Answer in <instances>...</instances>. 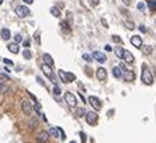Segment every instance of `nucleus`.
<instances>
[{
  "mask_svg": "<svg viewBox=\"0 0 156 143\" xmlns=\"http://www.w3.org/2000/svg\"><path fill=\"white\" fill-rule=\"evenodd\" d=\"M42 59H44V63L45 65H49V66H53V59H52V56L49 53H44L42 55Z\"/></svg>",
  "mask_w": 156,
  "mask_h": 143,
  "instance_id": "14",
  "label": "nucleus"
},
{
  "mask_svg": "<svg viewBox=\"0 0 156 143\" xmlns=\"http://www.w3.org/2000/svg\"><path fill=\"white\" fill-rule=\"evenodd\" d=\"M104 49H105L107 52H111V51H113V48L110 47V45H105V48H104Z\"/></svg>",
  "mask_w": 156,
  "mask_h": 143,
  "instance_id": "41",
  "label": "nucleus"
},
{
  "mask_svg": "<svg viewBox=\"0 0 156 143\" xmlns=\"http://www.w3.org/2000/svg\"><path fill=\"white\" fill-rule=\"evenodd\" d=\"M79 135H80V140H82V143H86V140H87L86 133H85V132H80Z\"/></svg>",
  "mask_w": 156,
  "mask_h": 143,
  "instance_id": "33",
  "label": "nucleus"
},
{
  "mask_svg": "<svg viewBox=\"0 0 156 143\" xmlns=\"http://www.w3.org/2000/svg\"><path fill=\"white\" fill-rule=\"evenodd\" d=\"M23 56H24V59H27V61H30V59L33 58V55H31V52L28 51V48H25V51L23 52Z\"/></svg>",
  "mask_w": 156,
  "mask_h": 143,
  "instance_id": "20",
  "label": "nucleus"
},
{
  "mask_svg": "<svg viewBox=\"0 0 156 143\" xmlns=\"http://www.w3.org/2000/svg\"><path fill=\"white\" fill-rule=\"evenodd\" d=\"M96 74H97V79L100 80V81H105V79H107V72H105L104 67H99L97 72H96Z\"/></svg>",
  "mask_w": 156,
  "mask_h": 143,
  "instance_id": "10",
  "label": "nucleus"
},
{
  "mask_svg": "<svg viewBox=\"0 0 156 143\" xmlns=\"http://www.w3.org/2000/svg\"><path fill=\"white\" fill-rule=\"evenodd\" d=\"M124 3H125V4L128 6V4H129V0H124Z\"/></svg>",
  "mask_w": 156,
  "mask_h": 143,
  "instance_id": "46",
  "label": "nucleus"
},
{
  "mask_svg": "<svg viewBox=\"0 0 156 143\" xmlns=\"http://www.w3.org/2000/svg\"><path fill=\"white\" fill-rule=\"evenodd\" d=\"M113 41L117 42V44H120V45H122V39L118 37V35H113Z\"/></svg>",
  "mask_w": 156,
  "mask_h": 143,
  "instance_id": "31",
  "label": "nucleus"
},
{
  "mask_svg": "<svg viewBox=\"0 0 156 143\" xmlns=\"http://www.w3.org/2000/svg\"><path fill=\"white\" fill-rule=\"evenodd\" d=\"M9 90H10V88H9L7 86H4V84H1V83H0V93H1V94H7V93H9Z\"/></svg>",
  "mask_w": 156,
  "mask_h": 143,
  "instance_id": "24",
  "label": "nucleus"
},
{
  "mask_svg": "<svg viewBox=\"0 0 156 143\" xmlns=\"http://www.w3.org/2000/svg\"><path fill=\"white\" fill-rule=\"evenodd\" d=\"M131 44L134 45L135 48H141L142 47V38L139 37V35H134V37H131Z\"/></svg>",
  "mask_w": 156,
  "mask_h": 143,
  "instance_id": "12",
  "label": "nucleus"
},
{
  "mask_svg": "<svg viewBox=\"0 0 156 143\" xmlns=\"http://www.w3.org/2000/svg\"><path fill=\"white\" fill-rule=\"evenodd\" d=\"M148 4H149V10L151 11H156V0H149Z\"/></svg>",
  "mask_w": 156,
  "mask_h": 143,
  "instance_id": "22",
  "label": "nucleus"
},
{
  "mask_svg": "<svg viewBox=\"0 0 156 143\" xmlns=\"http://www.w3.org/2000/svg\"><path fill=\"white\" fill-rule=\"evenodd\" d=\"M83 59H85L86 62H89V63H90V62L93 61V55H89V53H83Z\"/></svg>",
  "mask_w": 156,
  "mask_h": 143,
  "instance_id": "30",
  "label": "nucleus"
},
{
  "mask_svg": "<svg viewBox=\"0 0 156 143\" xmlns=\"http://www.w3.org/2000/svg\"><path fill=\"white\" fill-rule=\"evenodd\" d=\"M49 132H45V130H42V132H39L38 133V136H37V140L39 143H47L48 142V139H49Z\"/></svg>",
  "mask_w": 156,
  "mask_h": 143,
  "instance_id": "8",
  "label": "nucleus"
},
{
  "mask_svg": "<svg viewBox=\"0 0 156 143\" xmlns=\"http://www.w3.org/2000/svg\"><path fill=\"white\" fill-rule=\"evenodd\" d=\"M87 101L90 102V105H91V107H93L96 111H99V110L101 108V102H100V100H99L97 97H94V95H90Z\"/></svg>",
  "mask_w": 156,
  "mask_h": 143,
  "instance_id": "5",
  "label": "nucleus"
},
{
  "mask_svg": "<svg viewBox=\"0 0 156 143\" xmlns=\"http://www.w3.org/2000/svg\"><path fill=\"white\" fill-rule=\"evenodd\" d=\"M52 91H53V94L56 95V97H58V95H61V93H62L61 87H59V86H56V84H55V87H53V90H52Z\"/></svg>",
  "mask_w": 156,
  "mask_h": 143,
  "instance_id": "28",
  "label": "nucleus"
},
{
  "mask_svg": "<svg viewBox=\"0 0 156 143\" xmlns=\"http://www.w3.org/2000/svg\"><path fill=\"white\" fill-rule=\"evenodd\" d=\"M93 59H96V61L100 62V63H104V62L107 61L105 55H104L103 52H99V51H94V52H93Z\"/></svg>",
  "mask_w": 156,
  "mask_h": 143,
  "instance_id": "9",
  "label": "nucleus"
},
{
  "mask_svg": "<svg viewBox=\"0 0 156 143\" xmlns=\"http://www.w3.org/2000/svg\"><path fill=\"white\" fill-rule=\"evenodd\" d=\"M24 3H27V4H33L34 3V0H23Z\"/></svg>",
  "mask_w": 156,
  "mask_h": 143,
  "instance_id": "44",
  "label": "nucleus"
},
{
  "mask_svg": "<svg viewBox=\"0 0 156 143\" xmlns=\"http://www.w3.org/2000/svg\"><path fill=\"white\" fill-rule=\"evenodd\" d=\"M61 27H62V30H63V31L70 32V28H69V25H68V23H66V21H63V23H61Z\"/></svg>",
  "mask_w": 156,
  "mask_h": 143,
  "instance_id": "29",
  "label": "nucleus"
},
{
  "mask_svg": "<svg viewBox=\"0 0 156 143\" xmlns=\"http://www.w3.org/2000/svg\"><path fill=\"white\" fill-rule=\"evenodd\" d=\"M113 74H114V77H117V79H120L122 76V70L120 66H117V67H114L113 69Z\"/></svg>",
  "mask_w": 156,
  "mask_h": 143,
  "instance_id": "17",
  "label": "nucleus"
},
{
  "mask_svg": "<svg viewBox=\"0 0 156 143\" xmlns=\"http://www.w3.org/2000/svg\"><path fill=\"white\" fill-rule=\"evenodd\" d=\"M35 39H37V42L39 44V32H37V34H35Z\"/></svg>",
  "mask_w": 156,
  "mask_h": 143,
  "instance_id": "43",
  "label": "nucleus"
},
{
  "mask_svg": "<svg viewBox=\"0 0 156 143\" xmlns=\"http://www.w3.org/2000/svg\"><path fill=\"white\" fill-rule=\"evenodd\" d=\"M122 73H124V80H125V81H132V80H135V73H134V72H131V70H124Z\"/></svg>",
  "mask_w": 156,
  "mask_h": 143,
  "instance_id": "13",
  "label": "nucleus"
},
{
  "mask_svg": "<svg viewBox=\"0 0 156 143\" xmlns=\"http://www.w3.org/2000/svg\"><path fill=\"white\" fill-rule=\"evenodd\" d=\"M90 3H91V6H99V0H90Z\"/></svg>",
  "mask_w": 156,
  "mask_h": 143,
  "instance_id": "38",
  "label": "nucleus"
},
{
  "mask_svg": "<svg viewBox=\"0 0 156 143\" xmlns=\"http://www.w3.org/2000/svg\"><path fill=\"white\" fill-rule=\"evenodd\" d=\"M51 14L53 17H61V11L58 7H51Z\"/></svg>",
  "mask_w": 156,
  "mask_h": 143,
  "instance_id": "21",
  "label": "nucleus"
},
{
  "mask_svg": "<svg viewBox=\"0 0 156 143\" xmlns=\"http://www.w3.org/2000/svg\"><path fill=\"white\" fill-rule=\"evenodd\" d=\"M86 110H85V108H77V110H76V115H77V116H85V115H86Z\"/></svg>",
  "mask_w": 156,
  "mask_h": 143,
  "instance_id": "26",
  "label": "nucleus"
},
{
  "mask_svg": "<svg viewBox=\"0 0 156 143\" xmlns=\"http://www.w3.org/2000/svg\"><path fill=\"white\" fill-rule=\"evenodd\" d=\"M70 143H76V142H70Z\"/></svg>",
  "mask_w": 156,
  "mask_h": 143,
  "instance_id": "48",
  "label": "nucleus"
},
{
  "mask_svg": "<svg viewBox=\"0 0 156 143\" xmlns=\"http://www.w3.org/2000/svg\"><path fill=\"white\" fill-rule=\"evenodd\" d=\"M23 47H24V48H30V47H31V42H30V39H25V41L23 42Z\"/></svg>",
  "mask_w": 156,
  "mask_h": 143,
  "instance_id": "34",
  "label": "nucleus"
},
{
  "mask_svg": "<svg viewBox=\"0 0 156 143\" xmlns=\"http://www.w3.org/2000/svg\"><path fill=\"white\" fill-rule=\"evenodd\" d=\"M1 3H3V0H0V6H1Z\"/></svg>",
  "mask_w": 156,
  "mask_h": 143,
  "instance_id": "47",
  "label": "nucleus"
},
{
  "mask_svg": "<svg viewBox=\"0 0 156 143\" xmlns=\"http://www.w3.org/2000/svg\"><path fill=\"white\" fill-rule=\"evenodd\" d=\"M79 97H80V100H82L83 102H87L86 100H85V97H83V94H79Z\"/></svg>",
  "mask_w": 156,
  "mask_h": 143,
  "instance_id": "45",
  "label": "nucleus"
},
{
  "mask_svg": "<svg viewBox=\"0 0 156 143\" xmlns=\"http://www.w3.org/2000/svg\"><path fill=\"white\" fill-rule=\"evenodd\" d=\"M142 81H143L146 86H151V84L153 83V76H152V73H151L148 65H145V63L142 65Z\"/></svg>",
  "mask_w": 156,
  "mask_h": 143,
  "instance_id": "1",
  "label": "nucleus"
},
{
  "mask_svg": "<svg viewBox=\"0 0 156 143\" xmlns=\"http://www.w3.org/2000/svg\"><path fill=\"white\" fill-rule=\"evenodd\" d=\"M137 9H138V10H143V9H145V3L139 1L138 4H137Z\"/></svg>",
  "mask_w": 156,
  "mask_h": 143,
  "instance_id": "36",
  "label": "nucleus"
},
{
  "mask_svg": "<svg viewBox=\"0 0 156 143\" xmlns=\"http://www.w3.org/2000/svg\"><path fill=\"white\" fill-rule=\"evenodd\" d=\"M139 31H141V32H146V27H145V25H141V27H139Z\"/></svg>",
  "mask_w": 156,
  "mask_h": 143,
  "instance_id": "40",
  "label": "nucleus"
},
{
  "mask_svg": "<svg viewBox=\"0 0 156 143\" xmlns=\"http://www.w3.org/2000/svg\"><path fill=\"white\" fill-rule=\"evenodd\" d=\"M0 34H1V39H4V41H9V39H10V37H11L10 30H7V28H3Z\"/></svg>",
  "mask_w": 156,
  "mask_h": 143,
  "instance_id": "15",
  "label": "nucleus"
},
{
  "mask_svg": "<svg viewBox=\"0 0 156 143\" xmlns=\"http://www.w3.org/2000/svg\"><path fill=\"white\" fill-rule=\"evenodd\" d=\"M21 108H23V112L25 115H31L34 112V108H33V105H31L30 101H23L21 102Z\"/></svg>",
  "mask_w": 156,
  "mask_h": 143,
  "instance_id": "6",
  "label": "nucleus"
},
{
  "mask_svg": "<svg viewBox=\"0 0 156 143\" xmlns=\"http://www.w3.org/2000/svg\"><path fill=\"white\" fill-rule=\"evenodd\" d=\"M37 81H38V83H39L41 86H44V87H45V83H44V81L41 80V77H37Z\"/></svg>",
  "mask_w": 156,
  "mask_h": 143,
  "instance_id": "39",
  "label": "nucleus"
},
{
  "mask_svg": "<svg viewBox=\"0 0 156 143\" xmlns=\"http://www.w3.org/2000/svg\"><path fill=\"white\" fill-rule=\"evenodd\" d=\"M86 122L89 124V125H96L97 124V119H99V115L96 114V112H93V111H89L86 112Z\"/></svg>",
  "mask_w": 156,
  "mask_h": 143,
  "instance_id": "3",
  "label": "nucleus"
},
{
  "mask_svg": "<svg viewBox=\"0 0 156 143\" xmlns=\"http://www.w3.org/2000/svg\"><path fill=\"white\" fill-rule=\"evenodd\" d=\"M7 49L11 52V53H18V44H16V42H13V44H9L7 45Z\"/></svg>",
  "mask_w": 156,
  "mask_h": 143,
  "instance_id": "16",
  "label": "nucleus"
},
{
  "mask_svg": "<svg viewBox=\"0 0 156 143\" xmlns=\"http://www.w3.org/2000/svg\"><path fill=\"white\" fill-rule=\"evenodd\" d=\"M49 135L53 136V138H59V135H61L59 128H51V129H49Z\"/></svg>",
  "mask_w": 156,
  "mask_h": 143,
  "instance_id": "18",
  "label": "nucleus"
},
{
  "mask_svg": "<svg viewBox=\"0 0 156 143\" xmlns=\"http://www.w3.org/2000/svg\"><path fill=\"white\" fill-rule=\"evenodd\" d=\"M75 79H76V76H75L73 73H66V81H68V83L75 81Z\"/></svg>",
  "mask_w": 156,
  "mask_h": 143,
  "instance_id": "25",
  "label": "nucleus"
},
{
  "mask_svg": "<svg viewBox=\"0 0 156 143\" xmlns=\"http://www.w3.org/2000/svg\"><path fill=\"white\" fill-rule=\"evenodd\" d=\"M59 77H61V80H62L63 83H68V81H66V72L59 70Z\"/></svg>",
  "mask_w": 156,
  "mask_h": 143,
  "instance_id": "27",
  "label": "nucleus"
},
{
  "mask_svg": "<svg viewBox=\"0 0 156 143\" xmlns=\"http://www.w3.org/2000/svg\"><path fill=\"white\" fill-rule=\"evenodd\" d=\"M41 69H42V72H44V74H45V76H47V77H49V79L52 80V81H53V83H55V81H56V79H55V76H53V73H52V67L51 66H49V65H42V67H41Z\"/></svg>",
  "mask_w": 156,
  "mask_h": 143,
  "instance_id": "4",
  "label": "nucleus"
},
{
  "mask_svg": "<svg viewBox=\"0 0 156 143\" xmlns=\"http://www.w3.org/2000/svg\"><path fill=\"white\" fill-rule=\"evenodd\" d=\"M101 24H103V25L105 27V28L108 27V23H107V20H105V18H101Z\"/></svg>",
  "mask_w": 156,
  "mask_h": 143,
  "instance_id": "37",
  "label": "nucleus"
},
{
  "mask_svg": "<svg viewBox=\"0 0 156 143\" xmlns=\"http://www.w3.org/2000/svg\"><path fill=\"white\" fill-rule=\"evenodd\" d=\"M3 62H4V63H6V65H13V62H11L10 59H4Z\"/></svg>",
  "mask_w": 156,
  "mask_h": 143,
  "instance_id": "42",
  "label": "nucleus"
},
{
  "mask_svg": "<svg viewBox=\"0 0 156 143\" xmlns=\"http://www.w3.org/2000/svg\"><path fill=\"white\" fill-rule=\"evenodd\" d=\"M65 101L68 102V105L72 107V108H75V107H76V104H77L76 97L72 94V93H66V94H65Z\"/></svg>",
  "mask_w": 156,
  "mask_h": 143,
  "instance_id": "7",
  "label": "nucleus"
},
{
  "mask_svg": "<svg viewBox=\"0 0 156 143\" xmlns=\"http://www.w3.org/2000/svg\"><path fill=\"white\" fill-rule=\"evenodd\" d=\"M16 14L20 18H25V17H28L31 14V11H30V9L27 6H18V7H16Z\"/></svg>",
  "mask_w": 156,
  "mask_h": 143,
  "instance_id": "2",
  "label": "nucleus"
},
{
  "mask_svg": "<svg viewBox=\"0 0 156 143\" xmlns=\"http://www.w3.org/2000/svg\"><path fill=\"white\" fill-rule=\"evenodd\" d=\"M122 59H124L128 65L134 63V56H132V53H131L129 51H124V53H122Z\"/></svg>",
  "mask_w": 156,
  "mask_h": 143,
  "instance_id": "11",
  "label": "nucleus"
},
{
  "mask_svg": "<svg viewBox=\"0 0 156 143\" xmlns=\"http://www.w3.org/2000/svg\"><path fill=\"white\" fill-rule=\"evenodd\" d=\"M21 41H23V37H21L20 34H16V35H14V42H16V44H20Z\"/></svg>",
  "mask_w": 156,
  "mask_h": 143,
  "instance_id": "32",
  "label": "nucleus"
},
{
  "mask_svg": "<svg viewBox=\"0 0 156 143\" xmlns=\"http://www.w3.org/2000/svg\"><path fill=\"white\" fill-rule=\"evenodd\" d=\"M124 25H125L127 30H134V28H135V24H134L132 21H129V20H125V21H124Z\"/></svg>",
  "mask_w": 156,
  "mask_h": 143,
  "instance_id": "19",
  "label": "nucleus"
},
{
  "mask_svg": "<svg viewBox=\"0 0 156 143\" xmlns=\"http://www.w3.org/2000/svg\"><path fill=\"white\" fill-rule=\"evenodd\" d=\"M122 53H124V49H122L121 47L115 48V55H117V58H120V59H122Z\"/></svg>",
  "mask_w": 156,
  "mask_h": 143,
  "instance_id": "23",
  "label": "nucleus"
},
{
  "mask_svg": "<svg viewBox=\"0 0 156 143\" xmlns=\"http://www.w3.org/2000/svg\"><path fill=\"white\" fill-rule=\"evenodd\" d=\"M151 52H152V48H151V47H145V49H143V53H145V55H149Z\"/></svg>",
  "mask_w": 156,
  "mask_h": 143,
  "instance_id": "35",
  "label": "nucleus"
}]
</instances>
